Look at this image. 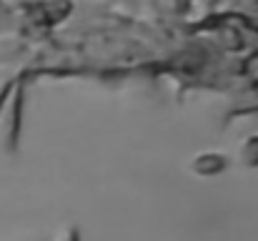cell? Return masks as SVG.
Returning a JSON list of instances; mask_svg holds the SVG:
<instances>
[{"label":"cell","instance_id":"1","mask_svg":"<svg viewBox=\"0 0 258 241\" xmlns=\"http://www.w3.org/2000/svg\"><path fill=\"white\" fill-rule=\"evenodd\" d=\"M20 118H23V85L15 83L13 95L0 116V149L13 151L20 136Z\"/></svg>","mask_w":258,"mask_h":241},{"label":"cell","instance_id":"2","mask_svg":"<svg viewBox=\"0 0 258 241\" xmlns=\"http://www.w3.org/2000/svg\"><path fill=\"white\" fill-rule=\"evenodd\" d=\"M228 168V159L218 151H201L188 161V173L196 178H216Z\"/></svg>","mask_w":258,"mask_h":241},{"label":"cell","instance_id":"3","mask_svg":"<svg viewBox=\"0 0 258 241\" xmlns=\"http://www.w3.org/2000/svg\"><path fill=\"white\" fill-rule=\"evenodd\" d=\"M238 161H241V166L258 168V136H248L238 146Z\"/></svg>","mask_w":258,"mask_h":241},{"label":"cell","instance_id":"4","mask_svg":"<svg viewBox=\"0 0 258 241\" xmlns=\"http://www.w3.org/2000/svg\"><path fill=\"white\" fill-rule=\"evenodd\" d=\"M53 241H81V234H78V229L73 224H66V226L58 229V234H55Z\"/></svg>","mask_w":258,"mask_h":241},{"label":"cell","instance_id":"5","mask_svg":"<svg viewBox=\"0 0 258 241\" xmlns=\"http://www.w3.org/2000/svg\"><path fill=\"white\" fill-rule=\"evenodd\" d=\"M13 88H15V83H5V85H0V116H3V111H5L10 95H13Z\"/></svg>","mask_w":258,"mask_h":241}]
</instances>
